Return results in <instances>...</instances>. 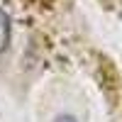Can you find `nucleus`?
<instances>
[{"instance_id": "nucleus-1", "label": "nucleus", "mask_w": 122, "mask_h": 122, "mask_svg": "<svg viewBox=\"0 0 122 122\" xmlns=\"http://www.w3.org/2000/svg\"><path fill=\"white\" fill-rule=\"evenodd\" d=\"M12 44V20L0 7V54H5Z\"/></svg>"}, {"instance_id": "nucleus-2", "label": "nucleus", "mask_w": 122, "mask_h": 122, "mask_svg": "<svg viewBox=\"0 0 122 122\" xmlns=\"http://www.w3.org/2000/svg\"><path fill=\"white\" fill-rule=\"evenodd\" d=\"M54 122H78V120H76L73 115H59V117H56Z\"/></svg>"}]
</instances>
